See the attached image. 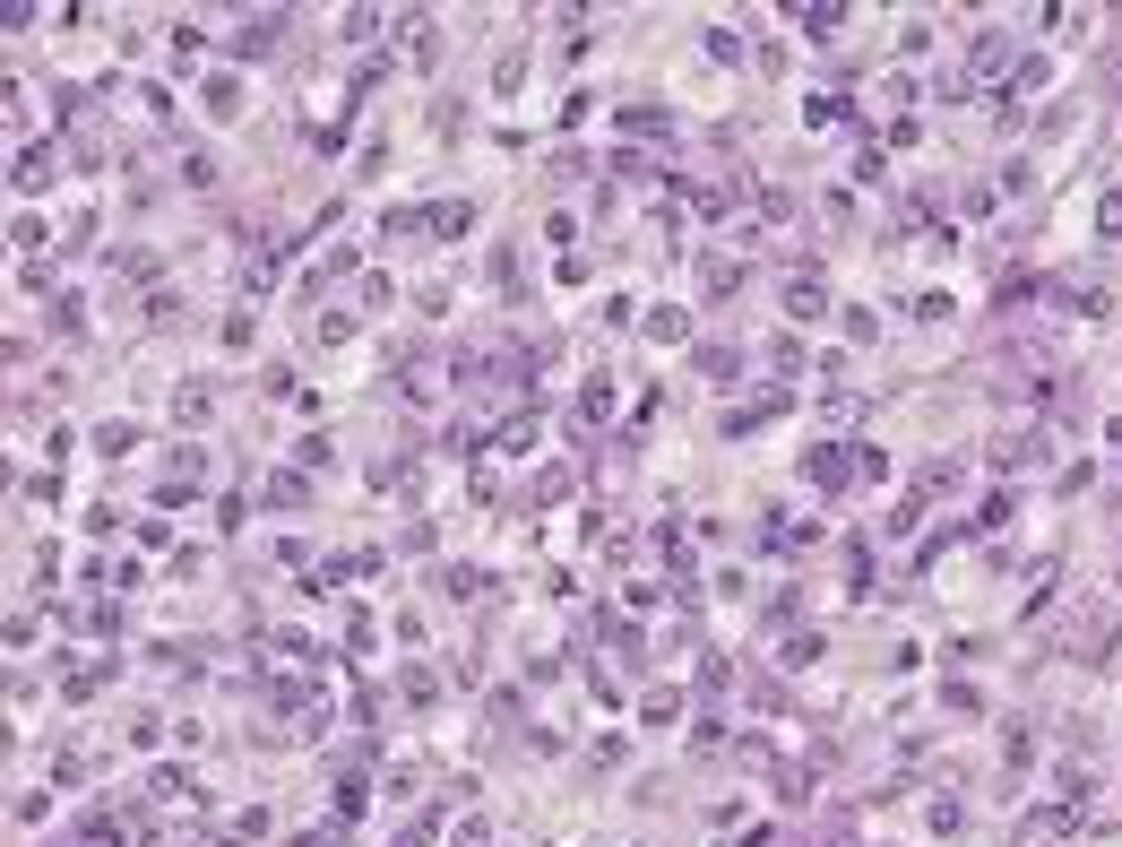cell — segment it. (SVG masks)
I'll list each match as a JSON object with an SVG mask.
<instances>
[{"instance_id":"cell-1","label":"cell","mask_w":1122,"mask_h":847,"mask_svg":"<svg viewBox=\"0 0 1122 847\" xmlns=\"http://www.w3.org/2000/svg\"><path fill=\"white\" fill-rule=\"evenodd\" d=\"M785 312H794V320H820V312H829V286H820V277H794V286H785Z\"/></svg>"},{"instance_id":"cell-2","label":"cell","mask_w":1122,"mask_h":847,"mask_svg":"<svg viewBox=\"0 0 1122 847\" xmlns=\"http://www.w3.org/2000/svg\"><path fill=\"white\" fill-rule=\"evenodd\" d=\"M578 415H587V424H605V415H613V389H605V380H587V398H578Z\"/></svg>"}]
</instances>
